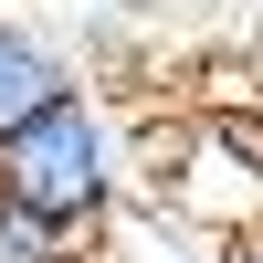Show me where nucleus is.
Returning a JSON list of instances; mask_svg holds the SVG:
<instances>
[{"label": "nucleus", "mask_w": 263, "mask_h": 263, "mask_svg": "<svg viewBox=\"0 0 263 263\" xmlns=\"http://www.w3.org/2000/svg\"><path fill=\"white\" fill-rule=\"evenodd\" d=\"M0 211H21L42 232H74V242L105 232V211H116V137H105V116L84 95H53L32 126L0 137Z\"/></svg>", "instance_id": "1"}, {"label": "nucleus", "mask_w": 263, "mask_h": 263, "mask_svg": "<svg viewBox=\"0 0 263 263\" xmlns=\"http://www.w3.org/2000/svg\"><path fill=\"white\" fill-rule=\"evenodd\" d=\"M179 211H211L232 242L263 232V179H253V158H242L232 137H200V147H190V168H179Z\"/></svg>", "instance_id": "2"}, {"label": "nucleus", "mask_w": 263, "mask_h": 263, "mask_svg": "<svg viewBox=\"0 0 263 263\" xmlns=\"http://www.w3.org/2000/svg\"><path fill=\"white\" fill-rule=\"evenodd\" d=\"M53 95H74V63L53 53L42 32H21V21H0V137L11 126H32Z\"/></svg>", "instance_id": "3"}, {"label": "nucleus", "mask_w": 263, "mask_h": 263, "mask_svg": "<svg viewBox=\"0 0 263 263\" xmlns=\"http://www.w3.org/2000/svg\"><path fill=\"white\" fill-rule=\"evenodd\" d=\"M0 263H95L74 242V232H42V221H21V211H0Z\"/></svg>", "instance_id": "4"}, {"label": "nucleus", "mask_w": 263, "mask_h": 263, "mask_svg": "<svg viewBox=\"0 0 263 263\" xmlns=\"http://www.w3.org/2000/svg\"><path fill=\"white\" fill-rule=\"evenodd\" d=\"M232 263H263V232H242V242H232Z\"/></svg>", "instance_id": "5"}, {"label": "nucleus", "mask_w": 263, "mask_h": 263, "mask_svg": "<svg viewBox=\"0 0 263 263\" xmlns=\"http://www.w3.org/2000/svg\"><path fill=\"white\" fill-rule=\"evenodd\" d=\"M253 116H263V84H253Z\"/></svg>", "instance_id": "6"}]
</instances>
